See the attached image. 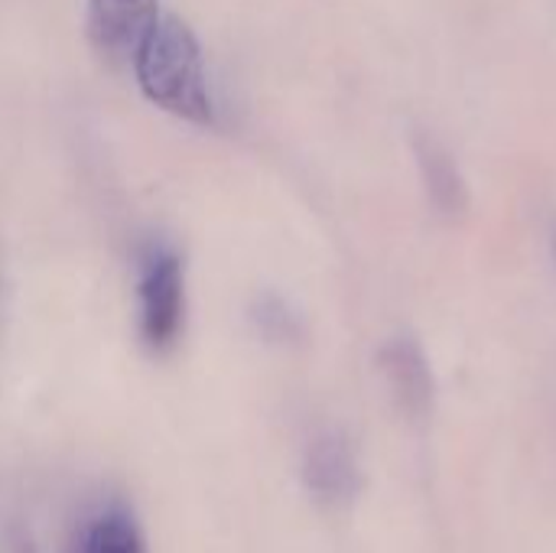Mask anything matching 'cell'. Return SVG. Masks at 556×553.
Wrapping results in <instances>:
<instances>
[{"label":"cell","mask_w":556,"mask_h":553,"mask_svg":"<svg viewBox=\"0 0 556 553\" xmlns=\"http://www.w3.org/2000/svg\"><path fill=\"white\" fill-rule=\"evenodd\" d=\"M130 68L143 98L160 111L195 127L215 124L208 65L202 55V42L186 20L163 13L137 46Z\"/></svg>","instance_id":"1"},{"label":"cell","mask_w":556,"mask_h":553,"mask_svg":"<svg viewBox=\"0 0 556 553\" xmlns=\"http://www.w3.org/2000/svg\"><path fill=\"white\" fill-rule=\"evenodd\" d=\"M137 332L140 342L163 355L179 345L186 332L189 293H186V264L173 241L147 238L137 248Z\"/></svg>","instance_id":"2"},{"label":"cell","mask_w":556,"mask_h":553,"mask_svg":"<svg viewBox=\"0 0 556 553\" xmlns=\"http://www.w3.org/2000/svg\"><path fill=\"white\" fill-rule=\"evenodd\" d=\"M303 486L319 508H345L358 495L362 473L355 450L345 433L323 430L306 443L303 453Z\"/></svg>","instance_id":"3"},{"label":"cell","mask_w":556,"mask_h":553,"mask_svg":"<svg viewBox=\"0 0 556 553\" xmlns=\"http://www.w3.org/2000/svg\"><path fill=\"white\" fill-rule=\"evenodd\" d=\"M160 16V0H88L85 29L101 59L130 65Z\"/></svg>","instance_id":"4"},{"label":"cell","mask_w":556,"mask_h":553,"mask_svg":"<svg viewBox=\"0 0 556 553\" xmlns=\"http://www.w3.org/2000/svg\"><path fill=\"white\" fill-rule=\"evenodd\" d=\"M378 365H381V375L388 381L394 404L407 417L420 420L433 411V372H430V362H427L424 349L417 345V339L397 336V339L384 342Z\"/></svg>","instance_id":"5"},{"label":"cell","mask_w":556,"mask_h":553,"mask_svg":"<svg viewBox=\"0 0 556 553\" xmlns=\"http://www.w3.org/2000/svg\"><path fill=\"white\" fill-rule=\"evenodd\" d=\"M414 156H417V169H420L430 205L450 222L463 218L469 212V186H466L456 160L450 156V150L440 140L420 134L414 140Z\"/></svg>","instance_id":"6"},{"label":"cell","mask_w":556,"mask_h":553,"mask_svg":"<svg viewBox=\"0 0 556 553\" xmlns=\"http://www.w3.org/2000/svg\"><path fill=\"white\" fill-rule=\"evenodd\" d=\"M68 553H147V541L124 508H104L85 518Z\"/></svg>","instance_id":"7"},{"label":"cell","mask_w":556,"mask_h":553,"mask_svg":"<svg viewBox=\"0 0 556 553\" xmlns=\"http://www.w3.org/2000/svg\"><path fill=\"white\" fill-rule=\"evenodd\" d=\"M248 319L254 326V332L264 339V342H274V345H293L303 339V316L293 310V303L274 290L267 293H257L251 300V310H248Z\"/></svg>","instance_id":"8"},{"label":"cell","mask_w":556,"mask_h":553,"mask_svg":"<svg viewBox=\"0 0 556 553\" xmlns=\"http://www.w3.org/2000/svg\"><path fill=\"white\" fill-rule=\"evenodd\" d=\"M0 553H36L29 528L13 515H0Z\"/></svg>","instance_id":"9"},{"label":"cell","mask_w":556,"mask_h":553,"mask_svg":"<svg viewBox=\"0 0 556 553\" xmlns=\"http://www.w3.org/2000/svg\"><path fill=\"white\" fill-rule=\"evenodd\" d=\"M7 313H10V277H7V264H3V254H0V339H3Z\"/></svg>","instance_id":"10"},{"label":"cell","mask_w":556,"mask_h":553,"mask_svg":"<svg viewBox=\"0 0 556 553\" xmlns=\"http://www.w3.org/2000/svg\"><path fill=\"white\" fill-rule=\"evenodd\" d=\"M554 261H556V235H554Z\"/></svg>","instance_id":"11"}]
</instances>
